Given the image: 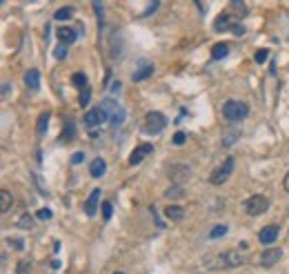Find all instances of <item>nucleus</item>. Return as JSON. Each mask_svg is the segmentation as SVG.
Returning <instances> with one entry per match:
<instances>
[{"mask_svg": "<svg viewBox=\"0 0 289 274\" xmlns=\"http://www.w3.org/2000/svg\"><path fill=\"white\" fill-rule=\"evenodd\" d=\"M29 267H31V263H29V261H20V263H18V270H16V274H27V272H29Z\"/></svg>", "mask_w": 289, "mask_h": 274, "instance_id": "nucleus-32", "label": "nucleus"}, {"mask_svg": "<svg viewBox=\"0 0 289 274\" xmlns=\"http://www.w3.org/2000/svg\"><path fill=\"white\" fill-rule=\"evenodd\" d=\"M109 118V114L105 112V107L102 105H98V107H94V110H89L87 114H85V125L87 127H96V125H100V123H105V120Z\"/></svg>", "mask_w": 289, "mask_h": 274, "instance_id": "nucleus-6", "label": "nucleus"}, {"mask_svg": "<svg viewBox=\"0 0 289 274\" xmlns=\"http://www.w3.org/2000/svg\"><path fill=\"white\" fill-rule=\"evenodd\" d=\"M74 16V7H62L56 11V20H69Z\"/></svg>", "mask_w": 289, "mask_h": 274, "instance_id": "nucleus-24", "label": "nucleus"}, {"mask_svg": "<svg viewBox=\"0 0 289 274\" xmlns=\"http://www.w3.org/2000/svg\"><path fill=\"white\" fill-rule=\"evenodd\" d=\"M107 172V163L102 161V158H94L92 161V167H89V174H92L94 178H100L102 174Z\"/></svg>", "mask_w": 289, "mask_h": 274, "instance_id": "nucleus-15", "label": "nucleus"}, {"mask_svg": "<svg viewBox=\"0 0 289 274\" xmlns=\"http://www.w3.org/2000/svg\"><path fill=\"white\" fill-rule=\"evenodd\" d=\"M49 118H51L49 112H42V114H40V118H38V123H36L38 136H45V132H47V125H49Z\"/></svg>", "mask_w": 289, "mask_h": 274, "instance_id": "nucleus-20", "label": "nucleus"}, {"mask_svg": "<svg viewBox=\"0 0 289 274\" xmlns=\"http://www.w3.org/2000/svg\"><path fill=\"white\" fill-rule=\"evenodd\" d=\"M227 54H229V45L227 43H216L214 47H211V58L214 60H223Z\"/></svg>", "mask_w": 289, "mask_h": 274, "instance_id": "nucleus-16", "label": "nucleus"}, {"mask_svg": "<svg viewBox=\"0 0 289 274\" xmlns=\"http://www.w3.org/2000/svg\"><path fill=\"white\" fill-rule=\"evenodd\" d=\"M38 219L40 221H47V219H51V209H47V207H42V209H38Z\"/></svg>", "mask_w": 289, "mask_h": 274, "instance_id": "nucleus-33", "label": "nucleus"}, {"mask_svg": "<svg viewBox=\"0 0 289 274\" xmlns=\"http://www.w3.org/2000/svg\"><path fill=\"white\" fill-rule=\"evenodd\" d=\"M114 274H123V272H114Z\"/></svg>", "mask_w": 289, "mask_h": 274, "instance_id": "nucleus-41", "label": "nucleus"}, {"mask_svg": "<svg viewBox=\"0 0 289 274\" xmlns=\"http://www.w3.org/2000/svg\"><path fill=\"white\" fill-rule=\"evenodd\" d=\"M165 196H169V199H178V196H183V187L176 185V187H169L165 192Z\"/></svg>", "mask_w": 289, "mask_h": 274, "instance_id": "nucleus-28", "label": "nucleus"}, {"mask_svg": "<svg viewBox=\"0 0 289 274\" xmlns=\"http://www.w3.org/2000/svg\"><path fill=\"white\" fill-rule=\"evenodd\" d=\"M112 212H114V209H112V203H102V219L109 221V219H112Z\"/></svg>", "mask_w": 289, "mask_h": 274, "instance_id": "nucleus-30", "label": "nucleus"}, {"mask_svg": "<svg viewBox=\"0 0 289 274\" xmlns=\"http://www.w3.org/2000/svg\"><path fill=\"white\" fill-rule=\"evenodd\" d=\"M98 201H100V189H94L92 194H89V199L85 203V212L87 216H94L96 209H98Z\"/></svg>", "mask_w": 289, "mask_h": 274, "instance_id": "nucleus-12", "label": "nucleus"}, {"mask_svg": "<svg viewBox=\"0 0 289 274\" xmlns=\"http://www.w3.org/2000/svg\"><path fill=\"white\" fill-rule=\"evenodd\" d=\"M234 34H236V36H240V34H245V27H242V25L238 23V25H236V27H234Z\"/></svg>", "mask_w": 289, "mask_h": 274, "instance_id": "nucleus-37", "label": "nucleus"}, {"mask_svg": "<svg viewBox=\"0 0 289 274\" xmlns=\"http://www.w3.org/2000/svg\"><path fill=\"white\" fill-rule=\"evenodd\" d=\"M14 205V199H11V194L7 192V189H3V192H0V212H9V207Z\"/></svg>", "mask_w": 289, "mask_h": 274, "instance_id": "nucleus-21", "label": "nucleus"}, {"mask_svg": "<svg viewBox=\"0 0 289 274\" xmlns=\"http://www.w3.org/2000/svg\"><path fill=\"white\" fill-rule=\"evenodd\" d=\"M282 187H285V192L289 194V172H287V176H285V181H282Z\"/></svg>", "mask_w": 289, "mask_h": 274, "instance_id": "nucleus-39", "label": "nucleus"}, {"mask_svg": "<svg viewBox=\"0 0 289 274\" xmlns=\"http://www.w3.org/2000/svg\"><path fill=\"white\" fill-rule=\"evenodd\" d=\"M238 25V18H236L231 11H225L214 20V29L216 31H234V27Z\"/></svg>", "mask_w": 289, "mask_h": 274, "instance_id": "nucleus-5", "label": "nucleus"}, {"mask_svg": "<svg viewBox=\"0 0 289 274\" xmlns=\"http://www.w3.org/2000/svg\"><path fill=\"white\" fill-rule=\"evenodd\" d=\"M225 234H227V227H225V225H216L214 230L209 232V239H220V237H225Z\"/></svg>", "mask_w": 289, "mask_h": 274, "instance_id": "nucleus-27", "label": "nucleus"}, {"mask_svg": "<svg viewBox=\"0 0 289 274\" xmlns=\"http://www.w3.org/2000/svg\"><path fill=\"white\" fill-rule=\"evenodd\" d=\"M165 216L169 221H183L185 219V209L181 205H169V207L165 209Z\"/></svg>", "mask_w": 289, "mask_h": 274, "instance_id": "nucleus-18", "label": "nucleus"}, {"mask_svg": "<svg viewBox=\"0 0 289 274\" xmlns=\"http://www.w3.org/2000/svg\"><path fill=\"white\" fill-rule=\"evenodd\" d=\"M151 145L149 143H143V145H138L136 150L131 152V156H129V165H138L140 161H143V158L147 156V154H151Z\"/></svg>", "mask_w": 289, "mask_h": 274, "instance_id": "nucleus-11", "label": "nucleus"}, {"mask_svg": "<svg viewBox=\"0 0 289 274\" xmlns=\"http://www.w3.org/2000/svg\"><path fill=\"white\" fill-rule=\"evenodd\" d=\"M167 125V118L160 112H149L145 118V132L147 134H160Z\"/></svg>", "mask_w": 289, "mask_h": 274, "instance_id": "nucleus-4", "label": "nucleus"}, {"mask_svg": "<svg viewBox=\"0 0 289 274\" xmlns=\"http://www.w3.org/2000/svg\"><path fill=\"white\" fill-rule=\"evenodd\" d=\"M189 176H191V172H189L187 165H173V167L169 170V178L176 183V185H183Z\"/></svg>", "mask_w": 289, "mask_h": 274, "instance_id": "nucleus-9", "label": "nucleus"}, {"mask_svg": "<svg viewBox=\"0 0 289 274\" xmlns=\"http://www.w3.org/2000/svg\"><path fill=\"white\" fill-rule=\"evenodd\" d=\"M72 82H74V85L78 87V89H85V87H87V76L80 74V72H76V74L72 76Z\"/></svg>", "mask_w": 289, "mask_h": 274, "instance_id": "nucleus-23", "label": "nucleus"}, {"mask_svg": "<svg viewBox=\"0 0 289 274\" xmlns=\"http://www.w3.org/2000/svg\"><path fill=\"white\" fill-rule=\"evenodd\" d=\"M267 56H269V52H267V49H258L254 58H256V62H265V58H267Z\"/></svg>", "mask_w": 289, "mask_h": 274, "instance_id": "nucleus-34", "label": "nucleus"}, {"mask_svg": "<svg viewBox=\"0 0 289 274\" xmlns=\"http://www.w3.org/2000/svg\"><path fill=\"white\" fill-rule=\"evenodd\" d=\"M80 161H82V154H80V152H78V154H74V156H72V163H74V165H76V163H80Z\"/></svg>", "mask_w": 289, "mask_h": 274, "instance_id": "nucleus-40", "label": "nucleus"}, {"mask_svg": "<svg viewBox=\"0 0 289 274\" xmlns=\"http://www.w3.org/2000/svg\"><path fill=\"white\" fill-rule=\"evenodd\" d=\"M249 114V105L242 103V100H227V103L223 105V116L225 120H229V123H238Z\"/></svg>", "mask_w": 289, "mask_h": 274, "instance_id": "nucleus-1", "label": "nucleus"}, {"mask_svg": "<svg viewBox=\"0 0 289 274\" xmlns=\"http://www.w3.org/2000/svg\"><path fill=\"white\" fill-rule=\"evenodd\" d=\"M236 138H238V132H236V130H231V134H229V136H227V138H223V143H225V145H231V143L236 141Z\"/></svg>", "mask_w": 289, "mask_h": 274, "instance_id": "nucleus-35", "label": "nucleus"}, {"mask_svg": "<svg viewBox=\"0 0 289 274\" xmlns=\"http://www.w3.org/2000/svg\"><path fill=\"white\" fill-rule=\"evenodd\" d=\"M56 36H58V40H60V45H69L76 40V31L72 27H58Z\"/></svg>", "mask_w": 289, "mask_h": 274, "instance_id": "nucleus-13", "label": "nucleus"}, {"mask_svg": "<svg viewBox=\"0 0 289 274\" xmlns=\"http://www.w3.org/2000/svg\"><path fill=\"white\" fill-rule=\"evenodd\" d=\"M89 98H92V92H89V87H85V89H82V92H80V98H78V103H80L82 107H85V105L89 103Z\"/></svg>", "mask_w": 289, "mask_h": 274, "instance_id": "nucleus-29", "label": "nucleus"}, {"mask_svg": "<svg viewBox=\"0 0 289 274\" xmlns=\"http://www.w3.org/2000/svg\"><path fill=\"white\" fill-rule=\"evenodd\" d=\"M153 74V65H151V62H147V60H143V67H140L138 69V72H134V80H145L147 78V76H151Z\"/></svg>", "mask_w": 289, "mask_h": 274, "instance_id": "nucleus-19", "label": "nucleus"}, {"mask_svg": "<svg viewBox=\"0 0 289 274\" xmlns=\"http://www.w3.org/2000/svg\"><path fill=\"white\" fill-rule=\"evenodd\" d=\"M229 11L234 14L236 18H242L247 14V7H245V0H229Z\"/></svg>", "mask_w": 289, "mask_h": 274, "instance_id": "nucleus-17", "label": "nucleus"}, {"mask_svg": "<svg viewBox=\"0 0 289 274\" xmlns=\"http://www.w3.org/2000/svg\"><path fill=\"white\" fill-rule=\"evenodd\" d=\"M218 259H220V261H218V265H220V267H238V265L245 263V257H242L240 252H236V250L225 252Z\"/></svg>", "mask_w": 289, "mask_h": 274, "instance_id": "nucleus-7", "label": "nucleus"}, {"mask_svg": "<svg viewBox=\"0 0 289 274\" xmlns=\"http://www.w3.org/2000/svg\"><path fill=\"white\" fill-rule=\"evenodd\" d=\"M231 172H234V158L227 156V158H225V161L209 174V183H211V185H223V183L231 176Z\"/></svg>", "mask_w": 289, "mask_h": 274, "instance_id": "nucleus-2", "label": "nucleus"}, {"mask_svg": "<svg viewBox=\"0 0 289 274\" xmlns=\"http://www.w3.org/2000/svg\"><path fill=\"white\" fill-rule=\"evenodd\" d=\"M76 127H74V120H67V127H65V132H62V136H60V141H65V143H69V141H74V136H76Z\"/></svg>", "mask_w": 289, "mask_h": 274, "instance_id": "nucleus-22", "label": "nucleus"}, {"mask_svg": "<svg viewBox=\"0 0 289 274\" xmlns=\"http://www.w3.org/2000/svg\"><path fill=\"white\" fill-rule=\"evenodd\" d=\"M54 56H56L58 60H60V58H65V56H67V45H58V47H56V52H54Z\"/></svg>", "mask_w": 289, "mask_h": 274, "instance_id": "nucleus-31", "label": "nucleus"}, {"mask_svg": "<svg viewBox=\"0 0 289 274\" xmlns=\"http://www.w3.org/2000/svg\"><path fill=\"white\" fill-rule=\"evenodd\" d=\"M280 257H282V252L278 250V247H269V250L260 252V257H258V265H262V267H272V265L278 263Z\"/></svg>", "mask_w": 289, "mask_h": 274, "instance_id": "nucleus-8", "label": "nucleus"}, {"mask_svg": "<svg viewBox=\"0 0 289 274\" xmlns=\"http://www.w3.org/2000/svg\"><path fill=\"white\" fill-rule=\"evenodd\" d=\"M94 5H96V14H98V18H102V5L98 3V0H94Z\"/></svg>", "mask_w": 289, "mask_h": 274, "instance_id": "nucleus-38", "label": "nucleus"}, {"mask_svg": "<svg viewBox=\"0 0 289 274\" xmlns=\"http://www.w3.org/2000/svg\"><path fill=\"white\" fill-rule=\"evenodd\" d=\"M185 138H187V136H185V132H178L176 136H173V143H176V145H183Z\"/></svg>", "mask_w": 289, "mask_h": 274, "instance_id": "nucleus-36", "label": "nucleus"}, {"mask_svg": "<svg viewBox=\"0 0 289 274\" xmlns=\"http://www.w3.org/2000/svg\"><path fill=\"white\" fill-rule=\"evenodd\" d=\"M276 239H278V225H267V227H262L258 234V241L262 245H272Z\"/></svg>", "mask_w": 289, "mask_h": 274, "instance_id": "nucleus-10", "label": "nucleus"}, {"mask_svg": "<svg viewBox=\"0 0 289 274\" xmlns=\"http://www.w3.org/2000/svg\"><path fill=\"white\" fill-rule=\"evenodd\" d=\"M25 85H27L31 92H36V89L40 87V74H38V69H29V72L25 74Z\"/></svg>", "mask_w": 289, "mask_h": 274, "instance_id": "nucleus-14", "label": "nucleus"}, {"mask_svg": "<svg viewBox=\"0 0 289 274\" xmlns=\"http://www.w3.org/2000/svg\"><path fill=\"white\" fill-rule=\"evenodd\" d=\"M269 209V199L262 194H256V196H249V199L245 201V212L249 216H260L265 214Z\"/></svg>", "mask_w": 289, "mask_h": 274, "instance_id": "nucleus-3", "label": "nucleus"}, {"mask_svg": "<svg viewBox=\"0 0 289 274\" xmlns=\"http://www.w3.org/2000/svg\"><path fill=\"white\" fill-rule=\"evenodd\" d=\"M123 120H125V110L114 107V112H112V125H120Z\"/></svg>", "mask_w": 289, "mask_h": 274, "instance_id": "nucleus-25", "label": "nucleus"}, {"mask_svg": "<svg viewBox=\"0 0 289 274\" xmlns=\"http://www.w3.org/2000/svg\"><path fill=\"white\" fill-rule=\"evenodd\" d=\"M18 225H20L23 230H31V227H34V216H31V214H23L20 221H18Z\"/></svg>", "mask_w": 289, "mask_h": 274, "instance_id": "nucleus-26", "label": "nucleus"}]
</instances>
